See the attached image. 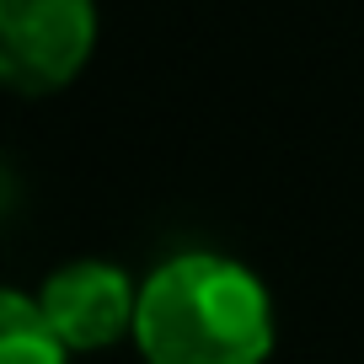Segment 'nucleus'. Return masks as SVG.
<instances>
[{
    "mask_svg": "<svg viewBox=\"0 0 364 364\" xmlns=\"http://www.w3.org/2000/svg\"><path fill=\"white\" fill-rule=\"evenodd\" d=\"M279 306L252 262L220 247H182L139 279L134 353L145 364H268Z\"/></svg>",
    "mask_w": 364,
    "mask_h": 364,
    "instance_id": "obj_1",
    "label": "nucleus"
},
{
    "mask_svg": "<svg viewBox=\"0 0 364 364\" xmlns=\"http://www.w3.org/2000/svg\"><path fill=\"white\" fill-rule=\"evenodd\" d=\"M97 38V0H0V80L16 97H54L86 75Z\"/></svg>",
    "mask_w": 364,
    "mask_h": 364,
    "instance_id": "obj_2",
    "label": "nucleus"
},
{
    "mask_svg": "<svg viewBox=\"0 0 364 364\" xmlns=\"http://www.w3.org/2000/svg\"><path fill=\"white\" fill-rule=\"evenodd\" d=\"M38 306L70 353H107L134 343L139 279L113 257H70L38 284Z\"/></svg>",
    "mask_w": 364,
    "mask_h": 364,
    "instance_id": "obj_3",
    "label": "nucleus"
},
{
    "mask_svg": "<svg viewBox=\"0 0 364 364\" xmlns=\"http://www.w3.org/2000/svg\"><path fill=\"white\" fill-rule=\"evenodd\" d=\"M70 343L38 306V289L6 284L0 289V364H70Z\"/></svg>",
    "mask_w": 364,
    "mask_h": 364,
    "instance_id": "obj_4",
    "label": "nucleus"
}]
</instances>
